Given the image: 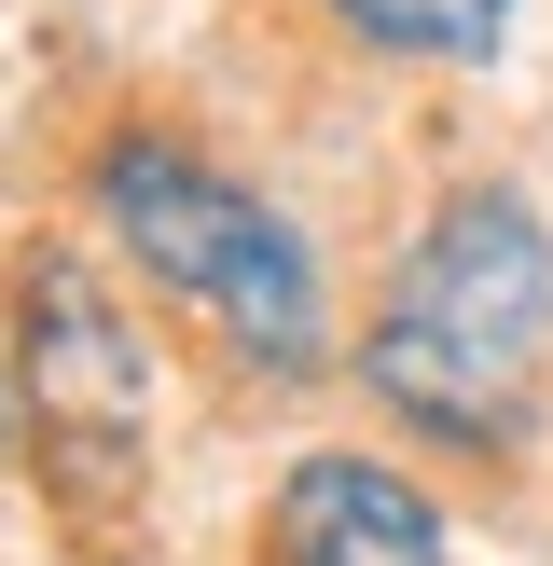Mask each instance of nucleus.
Listing matches in <instances>:
<instances>
[{
	"mask_svg": "<svg viewBox=\"0 0 553 566\" xmlns=\"http://www.w3.org/2000/svg\"><path fill=\"white\" fill-rule=\"evenodd\" d=\"M0 442H14V429H0Z\"/></svg>",
	"mask_w": 553,
	"mask_h": 566,
	"instance_id": "obj_6",
	"label": "nucleus"
},
{
	"mask_svg": "<svg viewBox=\"0 0 553 566\" xmlns=\"http://www.w3.org/2000/svg\"><path fill=\"white\" fill-rule=\"evenodd\" d=\"M332 14L359 42H387V55H484L512 28V0H332Z\"/></svg>",
	"mask_w": 553,
	"mask_h": 566,
	"instance_id": "obj_5",
	"label": "nucleus"
},
{
	"mask_svg": "<svg viewBox=\"0 0 553 566\" xmlns=\"http://www.w3.org/2000/svg\"><path fill=\"white\" fill-rule=\"evenodd\" d=\"M28 429H42V484L70 497V525L111 539L153 484V346L97 263L28 276Z\"/></svg>",
	"mask_w": 553,
	"mask_h": 566,
	"instance_id": "obj_3",
	"label": "nucleus"
},
{
	"mask_svg": "<svg viewBox=\"0 0 553 566\" xmlns=\"http://www.w3.org/2000/svg\"><path fill=\"white\" fill-rule=\"evenodd\" d=\"M374 401L415 415L442 442H512L525 401H540V359H553V235L525 193L470 180L442 193V221L401 249L374 304Z\"/></svg>",
	"mask_w": 553,
	"mask_h": 566,
	"instance_id": "obj_1",
	"label": "nucleus"
},
{
	"mask_svg": "<svg viewBox=\"0 0 553 566\" xmlns=\"http://www.w3.org/2000/svg\"><path fill=\"white\" fill-rule=\"evenodd\" d=\"M276 566H442V525L401 470L374 457H304L276 484Z\"/></svg>",
	"mask_w": 553,
	"mask_h": 566,
	"instance_id": "obj_4",
	"label": "nucleus"
},
{
	"mask_svg": "<svg viewBox=\"0 0 553 566\" xmlns=\"http://www.w3.org/2000/svg\"><path fill=\"white\" fill-rule=\"evenodd\" d=\"M97 221L138 249V276H153L166 304H194V318H208L236 359H263V374H304V359L332 346L319 249H304L291 221L249 193V180H221L208 153H180V138L125 125V138L97 153Z\"/></svg>",
	"mask_w": 553,
	"mask_h": 566,
	"instance_id": "obj_2",
	"label": "nucleus"
}]
</instances>
